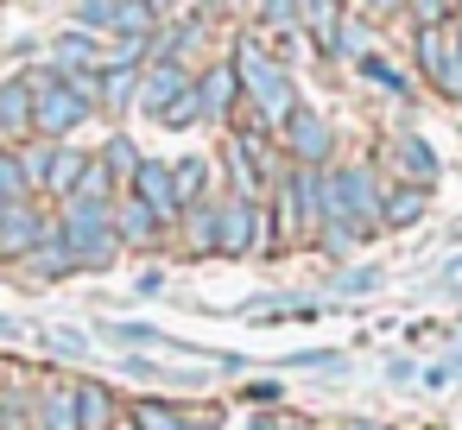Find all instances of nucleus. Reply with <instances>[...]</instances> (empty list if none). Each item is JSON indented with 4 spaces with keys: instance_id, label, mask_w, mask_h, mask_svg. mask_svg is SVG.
<instances>
[{
    "instance_id": "0eeeda50",
    "label": "nucleus",
    "mask_w": 462,
    "mask_h": 430,
    "mask_svg": "<svg viewBox=\"0 0 462 430\" xmlns=\"http://www.w3.org/2000/svg\"><path fill=\"white\" fill-rule=\"evenodd\" d=\"M279 140H285V152H291L298 165H323V159H329V121H323L317 108H304V102H298V114L285 121Z\"/></svg>"
},
{
    "instance_id": "a19ab883",
    "label": "nucleus",
    "mask_w": 462,
    "mask_h": 430,
    "mask_svg": "<svg viewBox=\"0 0 462 430\" xmlns=\"http://www.w3.org/2000/svg\"><path fill=\"white\" fill-rule=\"evenodd\" d=\"M247 430H279V417H247Z\"/></svg>"
},
{
    "instance_id": "bb28decb",
    "label": "nucleus",
    "mask_w": 462,
    "mask_h": 430,
    "mask_svg": "<svg viewBox=\"0 0 462 430\" xmlns=\"http://www.w3.org/2000/svg\"><path fill=\"white\" fill-rule=\"evenodd\" d=\"M197 121H203V96H197V89H184V96L159 114V127H197Z\"/></svg>"
},
{
    "instance_id": "4c0bfd02",
    "label": "nucleus",
    "mask_w": 462,
    "mask_h": 430,
    "mask_svg": "<svg viewBox=\"0 0 462 430\" xmlns=\"http://www.w3.org/2000/svg\"><path fill=\"white\" fill-rule=\"evenodd\" d=\"M342 430H386V424H374V417H348Z\"/></svg>"
},
{
    "instance_id": "a18cd8bd",
    "label": "nucleus",
    "mask_w": 462,
    "mask_h": 430,
    "mask_svg": "<svg viewBox=\"0 0 462 430\" xmlns=\"http://www.w3.org/2000/svg\"><path fill=\"white\" fill-rule=\"evenodd\" d=\"M449 7H456V20H462V0H449Z\"/></svg>"
},
{
    "instance_id": "c03bdc74",
    "label": "nucleus",
    "mask_w": 462,
    "mask_h": 430,
    "mask_svg": "<svg viewBox=\"0 0 462 430\" xmlns=\"http://www.w3.org/2000/svg\"><path fill=\"white\" fill-rule=\"evenodd\" d=\"M203 7H228V0H203Z\"/></svg>"
},
{
    "instance_id": "a211bd4d",
    "label": "nucleus",
    "mask_w": 462,
    "mask_h": 430,
    "mask_svg": "<svg viewBox=\"0 0 462 430\" xmlns=\"http://www.w3.org/2000/svg\"><path fill=\"white\" fill-rule=\"evenodd\" d=\"M26 266H32L39 279H64V272H77V247H70L58 228H45V241L26 253Z\"/></svg>"
},
{
    "instance_id": "e433bc0d",
    "label": "nucleus",
    "mask_w": 462,
    "mask_h": 430,
    "mask_svg": "<svg viewBox=\"0 0 462 430\" xmlns=\"http://www.w3.org/2000/svg\"><path fill=\"white\" fill-rule=\"evenodd\" d=\"M443 291H462V260H449V266H443Z\"/></svg>"
},
{
    "instance_id": "393cba45",
    "label": "nucleus",
    "mask_w": 462,
    "mask_h": 430,
    "mask_svg": "<svg viewBox=\"0 0 462 430\" xmlns=\"http://www.w3.org/2000/svg\"><path fill=\"white\" fill-rule=\"evenodd\" d=\"M96 159L115 171V184H121V190H127V184H134V171H140V152H134V140H127V133H115V140H108Z\"/></svg>"
},
{
    "instance_id": "9d476101",
    "label": "nucleus",
    "mask_w": 462,
    "mask_h": 430,
    "mask_svg": "<svg viewBox=\"0 0 462 430\" xmlns=\"http://www.w3.org/2000/svg\"><path fill=\"white\" fill-rule=\"evenodd\" d=\"M115 234H121L127 247H159L165 222H159V215H152V209H146V203H140L134 190H127V197L115 203Z\"/></svg>"
},
{
    "instance_id": "cd10ccee",
    "label": "nucleus",
    "mask_w": 462,
    "mask_h": 430,
    "mask_svg": "<svg viewBox=\"0 0 462 430\" xmlns=\"http://www.w3.org/2000/svg\"><path fill=\"white\" fill-rule=\"evenodd\" d=\"M77 26H83V32H115V0H83V7H77Z\"/></svg>"
},
{
    "instance_id": "1a4fd4ad",
    "label": "nucleus",
    "mask_w": 462,
    "mask_h": 430,
    "mask_svg": "<svg viewBox=\"0 0 462 430\" xmlns=\"http://www.w3.org/2000/svg\"><path fill=\"white\" fill-rule=\"evenodd\" d=\"M32 430H77V392L64 380H45L32 392Z\"/></svg>"
},
{
    "instance_id": "5701e85b",
    "label": "nucleus",
    "mask_w": 462,
    "mask_h": 430,
    "mask_svg": "<svg viewBox=\"0 0 462 430\" xmlns=\"http://www.w3.org/2000/svg\"><path fill=\"white\" fill-rule=\"evenodd\" d=\"M115 190H121V184H115V171L89 152V165H83V178H77V190H70V197H83V203H115ZM70 197H64V203H70Z\"/></svg>"
},
{
    "instance_id": "f704fd0d",
    "label": "nucleus",
    "mask_w": 462,
    "mask_h": 430,
    "mask_svg": "<svg viewBox=\"0 0 462 430\" xmlns=\"http://www.w3.org/2000/svg\"><path fill=\"white\" fill-rule=\"evenodd\" d=\"M165 291V272H140V297H159Z\"/></svg>"
},
{
    "instance_id": "423d86ee",
    "label": "nucleus",
    "mask_w": 462,
    "mask_h": 430,
    "mask_svg": "<svg viewBox=\"0 0 462 430\" xmlns=\"http://www.w3.org/2000/svg\"><path fill=\"white\" fill-rule=\"evenodd\" d=\"M45 215L32 203H0V260H26L39 241H45Z\"/></svg>"
},
{
    "instance_id": "f257e3e1",
    "label": "nucleus",
    "mask_w": 462,
    "mask_h": 430,
    "mask_svg": "<svg viewBox=\"0 0 462 430\" xmlns=\"http://www.w3.org/2000/svg\"><path fill=\"white\" fill-rule=\"evenodd\" d=\"M235 70H241V102L254 108V133H285V121L298 114V83L285 70V58H273L254 32L235 45Z\"/></svg>"
},
{
    "instance_id": "2eb2a0df",
    "label": "nucleus",
    "mask_w": 462,
    "mask_h": 430,
    "mask_svg": "<svg viewBox=\"0 0 462 430\" xmlns=\"http://www.w3.org/2000/svg\"><path fill=\"white\" fill-rule=\"evenodd\" d=\"M298 20H304V32L317 39L323 58L342 51V7H336V0H304V14H298Z\"/></svg>"
},
{
    "instance_id": "412c9836",
    "label": "nucleus",
    "mask_w": 462,
    "mask_h": 430,
    "mask_svg": "<svg viewBox=\"0 0 462 430\" xmlns=\"http://www.w3.org/2000/svg\"><path fill=\"white\" fill-rule=\"evenodd\" d=\"M127 417H134L140 430H184V424H190V411L171 405V398H140V405H127Z\"/></svg>"
},
{
    "instance_id": "a878e982",
    "label": "nucleus",
    "mask_w": 462,
    "mask_h": 430,
    "mask_svg": "<svg viewBox=\"0 0 462 430\" xmlns=\"http://www.w3.org/2000/svg\"><path fill=\"white\" fill-rule=\"evenodd\" d=\"M102 102H108V108L140 102V64H127V70H102Z\"/></svg>"
},
{
    "instance_id": "79ce46f5",
    "label": "nucleus",
    "mask_w": 462,
    "mask_h": 430,
    "mask_svg": "<svg viewBox=\"0 0 462 430\" xmlns=\"http://www.w3.org/2000/svg\"><path fill=\"white\" fill-rule=\"evenodd\" d=\"M108 430H140V424H134V417H127V411H121V417H115V424H108Z\"/></svg>"
},
{
    "instance_id": "9b49d317",
    "label": "nucleus",
    "mask_w": 462,
    "mask_h": 430,
    "mask_svg": "<svg viewBox=\"0 0 462 430\" xmlns=\"http://www.w3.org/2000/svg\"><path fill=\"white\" fill-rule=\"evenodd\" d=\"M184 89H190V83H184V70H178V64H152V70L140 77V114H152V121H159Z\"/></svg>"
},
{
    "instance_id": "aec40b11",
    "label": "nucleus",
    "mask_w": 462,
    "mask_h": 430,
    "mask_svg": "<svg viewBox=\"0 0 462 430\" xmlns=\"http://www.w3.org/2000/svg\"><path fill=\"white\" fill-rule=\"evenodd\" d=\"M89 64L102 70V45H96L83 26H70V32L58 39V70H64V77H77V70H89Z\"/></svg>"
},
{
    "instance_id": "20e7f679",
    "label": "nucleus",
    "mask_w": 462,
    "mask_h": 430,
    "mask_svg": "<svg viewBox=\"0 0 462 430\" xmlns=\"http://www.w3.org/2000/svg\"><path fill=\"white\" fill-rule=\"evenodd\" d=\"M216 222H222V247H216V253H228V260L273 247V215H266V203H247V197H222V203H216Z\"/></svg>"
},
{
    "instance_id": "6ab92c4d",
    "label": "nucleus",
    "mask_w": 462,
    "mask_h": 430,
    "mask_svg": "<svg viewBox=\"0 0 462 430\" xmlns=\"http://www.w3.org/2000/svg\"><path fill=\"white\" fill-rule=\"evenodd\" d=\"M424 215V190H411V184H386V197H380V228H411Z\"/></svg>"
},
{
    "instance_id": "7c9ffc66",
    "label": "nucleus",
    "mask_w": 462,
    "mask_h": 430,
    "mask_svg": "<svg viewBox=\"0 0 462 430\" xmlns=\"http://www.w3.org/2000/svg\"><path fill=\"white\" fill-rule=\"evenodd\" d=\"M298 14H304V0H260V20L266 26H291Z\"/></svg>"
},
{
    "instance_id": "c9c22d12",
    "label": "nucleus",
    "mask_w": 462,
    "mask_h": 430,
    "mask_svg": "<svg viewBox=\"0 0 462 430\" xmlns=\"http://www.w3.org/2000/svg\"><path fill=\"white\" fill-rule=\"evenodd\" d=\"M184 430H222V417H216V411H190V424H184Z\"/></svg>"
},
{
    "instance_id": "39448f33",
    "label": "nucleus",
    "mask_w": 462,
    "mask_h": 430,
    "mask_svg": "<svg viewBox=\"0 0 462 430\" xmlns=\"http://www.w3.org/2000/svg\"><path fill=\"white\" fill-rule=\"evenodd\" d=\"M165 228H178V215H184V203H178V184H171V159H140V171H134V184H127Z\"/></svg>"
},
{
    "instance_id": "72a5a7b5",
    "label": "nucleus",
    "mask_w": 462,
    "mask_h": 430,
    "mask_svg": "<svg viewBox=\"0 0 462 430\" xmlns=\"http://www.w3.org/2000/svg\"><path fill=\"white\" fill-rule=\"evenodd\" d=\"M247 398H254V405H279V380H254Z\"/></svg>"
},
{
    "instance_id": "f8f14e48",
    "label": "nucleus",
    "mask_w": 462,
    "mask_h": 430,
    "mask_svg": "<svg viewBox=\"0 0 462 430\" xmlns=\"http://www.w3.org/2000/svg\"><path fill=\"white\" fill-rule=\"evenodd\" d=\"M197 96H203V114H235L241 108V70H235V58L209 64V77L197 83Z\"/></svg>"
},
{
    "instance_id": "2f4dec72",
    "label": "nucleus",
    "mask_w": 462,
    "mask_h": 430,
    "mask_svg": "<svg viewBox=\"0 0 462 430\" xmlns=\"http://www.w3.org/2000/svg\"><path fill=\"white\" fill-rule=\"evenodd\" d=\"M374 285H380V266H355V272L336 279V291H348V297H355V291H374Z\"/></svg>"
},
{
    "instance_id": "f3484780",
    "label": "nucleus",
    "mask_w": 462,
    "mask_h": 430,
    "mask_svg": "<svg viewBox=\"0 0 462 430\" xmlns=\"http://www.w3.org/2000/svg\"><path fill=\"white\" fill-rule=\"evenodd\" d=\"M83 165H89V152H77V146H64V140H58V146H51V165H45V190H39V197H58V203H64V197L77 190Z\"/></svg>"
},
{
    "instance_id": "58836bf2",
    "label": "nucleus",
    "mask_w": 462,
    "mask_h": 430,
    "mask_svg": "<svg viewBox=\"0 0 462 430\" xmlns=\"http://www.w3.org/2000/svg\"><path fill=\"white\" fill-rule=\"evenodd\" d=\"M367 7H374V14H399V7H405V0H367Z\"/></svg>"
},
{
    "instance_id": "ddd939ff",
    "label": "nucleus",
    "mask_w": 462,
    "mask_h": 430,
    "mask_svg": "<svg viewBox=\"0 0 462 430\" xmlns=\"http://www.w3.org/2000/svg\"><path fill=\"white\" fill-rule=\"evenodd\" d=\"M178 234H184V247H190V253H216V247H222V222H216V197H203V203H190V209L178 215Z\"/></svg>"
},
{
    "instance_id": "7ed1b4c3",
    "label": "nucleus",
    "mask_w": 462,
    "mask_h": 430,
    "mask_svg": "<svg viewBox=\"0 0 462 430\" xmlns=\"http://www.w3.org/2000/svg\"><path fill=\"white\" fill-rule=\"evenodd\" d=\"M58 234L77 247V266H108L115 247H121V234H115V203H83V197H70V203L58 209Z\"/></svg>"
},
{
    "instance_id": "6e6552de",
    "label": "nucleus",
    "mask_w": 462,
    "mask_h": 430,
    "mask_svg": "<svg viewBox=\"0 0 462 430\" xmlns=\"http://www.w3.org/2000/svg\"><path fill=\"white\" fill-rule=\"evenodd\" d=\"M386 152H393V171H399V184H411V190H430V184H437V159H430V146H424L418 133H399Z\"/></svg>"
},
{
    "instance_id": "b1692460",
    "label": "nucleus",
    "mask_w": 462,
    "mask_h": 430,
    "mask_svg": "<svg viewBox=\"0 0 462 430\" xmlns=\"http://www.w3.org/2000/svg\"><path fill=\"white\" fill-rule=\"evenodd\" d=\"M32 184H26V165H20V146H0V203H26Z\"/></svg>"
},
{
    "instance_id": "c756f323",
    "label": "nucleus",
    "mask_w": 462,
    "mask_h": 430,
    "mask_svg": "<svg viewBox=\"0 0 462 430\" xmlns=\"http://www.w3.org/2000/svg\"><path fill=\"white\" fill-rule=\"evenodd\" d=\"M45 342H51V354H70V361H83V354H89V342H83L77 329H45Z\"/></svg>"
},
{
    "instance_id": "4be33fe9",
    "label": "nucleus",
    "mask_w": 462,
    "mask_h": 430,
    "mask_svg": "<svg viewBox=\"0 0 462 430\" xmlns=\"http://www.w3.org/2000/svg\"><path fill=\"white\" fill-rule=\"evenodd\" d=\"M171 184H178V203H203L209 197V159H171Z\"/></svg>"
},
{
    "instance_id": "dca6fc26",
    "label": "nucleus",
    "mask_w": 462,
    "mask_h": 430,
    "mask_svg": "<svg viewBox=\"0 0 462 430\" xmlns=\"http://www.w3.org/2000/svg\"><path fill=\"white\" fill-rule=\"evenodd\" d=\"M0 133L7 146L32 133V83H0Z\"/></svg>"
},
{
    "instance_id": "ea45409f",
    "label": "nucleus",
    "mask_w": 462,
    "mask_h": 430,
    "mask_svg": "<svg viewBox=\"0 0 462 430\" xmlns=\"http://www.w3.org/2000/svg\"><path fill=\"white\" fill-rule=\"evenodd\" d=\"M14 335H20V323H14V316H0V342H14Z\"/></svg>"
},
{
    "instance_id": "4468645a",
    "label": "nucleus",
    "mask_w": 462,
    "mask_h": 430,
    "mask_svg": "<svg viewBox=\"0 0 462 430\" xmlns=\"http://www.w3.org/2000/svg\"><path fill=\"white\" fill-rule=\"evenodd\" d=\"M70 392H77V430H108L121 417V405H115V392L102 380H77Z\"/></svg>"
},
{
    "instance_id": "473e14b6",
    "label": "nucleus",
    "mask_w": 462,
    "mask_h": 430,
    "mask_svg": "<svg viewBox=\"0 0 462 430\" xmlns=\"http://www.w3.org/2000/svg\"><path fill=\"white\" fill-rule=\"evenodd\" d=\"M361 77H374L380 89H405V77H399L393 64H380V58H361Z\"/></svg>"
},
{
    "instance_id": "c85d7f7f",
    "label": "nucleus",
    "mask_w": 462,
    "mask_h": 430,
    "mask_svg": "<svg viewBox=\"0 0 462 430\" xmlns=\"http://www.w3.org/2000/svg\"><path fill=\"white\" fill-rule=\"evenodd\" d=\"M108 342H127V348H152V342H171V335H159V329H146V323H108Z\"/></svg>"
},
{
    "instance_id": "37998d69",
    "label": "nucleus",
    "mask_w": 462,
    "mask_h": 430,
    "mask_svg": "<svg viewBox=\"0 0 462 430\" xmlns=\"http://www.w3.org/2000/svg\"><path fill=\"white\" fill-rule=\"evenodd\" d=\"M279 430H310V424L304 417H279Z\"/></svg>"
},
{
    "instance_id": "f03ea898",
    "label": "nucleus",
    "mask_w": 462,
    "mask_h": 430,
    "mask_svg": "<svg viewBox=\"0 0 462 430\" xmlns=\"http://www.w3.org/2000/svg\"><path fill=\"white\" fill-rule=\"evenodd\" d=\"M26 83H32V133H39V140H70V133L96 114V102H89L58 64L39 70V77H26Z\"/></svg>"
}]
</instances>
